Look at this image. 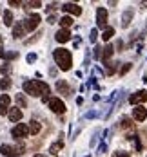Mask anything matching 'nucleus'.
<instances>
[{
    "label": "nucleus",
    "instance_id": "nucleus-37",
    "mask_svg": "<svg viewBox=\"0 0 147 157\" xmlns=\"http://www.w3.org/2000/svg\"><path fill=\"white\" fill-rule=\"evenodd\" d=\"M35 157H44V155H40V154H38V155H35Z\"/></svg>",
    "mask_w": 147,
    "mask_h": 157
},
{
    "label": "nucleus",
    "instance_id": "nucleus-36",
    "mask_svg": "<svg viewBox=\"0 0 147 157\" xmlns=\"http://www.w3.org/2000/svg\"><path fill=\"white\" fill-rule=\"evenodd\" d=\"M9 6H20V2H16V0H11V2H9Z\"/></svg>",
    "mask_w": 147,
    "mask_h": 157
},
{
    "label": "nucleus",
    "instance_id": "nucleus-21",
    "mask_svg": "<svg viewBox=\"0 0 147 157\" xmlns=\"http://www.w3.org/2000/svg\"><path fill=\"white\" fill-rule=\"evenodd\" d=\"M4 24L6 25H11L13 24V13L11 11H4Z\"/></svg>",
    "mask_w": 147,
    "mask_h": 157
},
{
    "label": "nucleus",
    "instance_id": "nucleus-28",
    "mask_svg": "<svg viewBox=\"0 0 147 157\" xmlns=\"http://www.w3.org/2000/svg\"><path fill=\"white\" fill-rule=\"evenodd\" d=\"M129 71H131V63H125V65H124V67L120 69V76H124V74H127Z\"/></svg>",
    "mask_w": 147,
    "mask_h": 157
},
{
    "label": "nucleus",
    "instance_id": "nucleus-2",
    "mask_svg": "<svg viewBox=\"0 0 147 157\" xmlns=\"http://www.w3.org/2000/svg\"><path fill=\"white\" fill-rule=\"evenodd\" d=\"M53 56H55L56 65H58L62 71H69V69H71V65H73V56H71V52H69L67 49H56Z\"/></svg>",
    "mask_w": 147,
    "mask_h": 157
},
{
    "label": "nucleus",
    "instance_id": "nucleus-25",
    "mask_svg": "<svg viewBox=\"0 0 147 157\" xmlns=\"http://www.w3.org/2000/svg\"><path fill=\"white\" fill-rule=\"evenodd\" d=\"M120 126H122V128H131V126H133V121H131V117H122V121H120Z\"/></svg>",
    "mask_w": 147,
    "mask_h": 157
},
{
    "label": "nucleus",
    "instance_id": "nucleus-30",
    "mask_svg": "<svg viewBox=\"0 0 147 157\" xmlns=\"http://www.w3.org/2000/svg\"><path fill=\"white\" fill-rule=\"evenodd\" d=\"M96 36H98L96 29H93V31H91V36H89V40H91V42H96Z\"/></svg>",
    "mask_w": 147,
    "mask_h": 157
},
{
    "label": "nucleus",
    "instance_id": "nucleus-20",
    "mask_svg": "<svg viewBox=\"0 0 147 157\" xmlns=\"http://www.w3.org/2000/svg\"><path fill=\"white\" fill-rule=\"evenodd\" d=\"M113 36H114V29L113 27H107V29L104 31V34H102V40H104V42H109Z\"/></svg>",
    "mask_w": 147,
    "mask_h": 157
},
{
    "label": "nucleus",
    "instance_id": "nucleus-27",
    "mask_svg": "<svg viewBox=\"0 0 147 157\" xmlns=\"http://www.w3.org/2000/svg\"><path fill=\"white\" fill-rule=\"evenodd\" d=\"M0 72H2L4 76H6V74H9V72H11V65H9V63H4V65L0 67Z\"/></svg>",
    "mask_w": 147,
    "mask_h": 157
},
{
    "label": "nucleus",
    "instance_id": "nucleus-12",
    "mask_svg": "<svg viewBox=\"0 0 147 157\" xmlns=\"http://www.w3.org/2000/svg\"><path fill=\"white\" fill-rule=\"evenodd\" d=\"M7 117H9L11 121H20V119H22V110H20V107H9Z\"/></svg>",
    "mask_w": 147,
    "mask_h": 157
},
{
    "label": "nucleus",
    "instance_id": "nucleus-18",
    "mask_svg": "<svg viewBox=\"0 0 147 157\" xmlns=\"http://www.w3.org/2000/svg\"><path fill=\"white\" fill-rule=\"evenodd\" d=\"M58 24L62 25V29H69V27L73 25V18H71V16H62Z\"/></svg>",
    "mask_w": 147,
    "mask_h": 157
},
{
    "label": "nucleus",
    "instance_id": "nucleus-16",
    "mask_svg": "<svg viewBox=\"0 0 147 157\" xmlns=\"http://www.w3.org/2000/svg\"><path fill=\"white\" fill-rule=\"evenodd\" d=\"M131 18H133V9H127V11L122 15V27H127V25H129Z\"/></svg>",
    "mask_w": 147,
    "mask_h": 157
},
{
    "label": "nucleus",
    "instance_id": "nucleus-31",
    "mask_svg": "<svg viewBox=\"0 0 147 157\" xmlns=\"http://www.w3.org/2000/svg\"><path fill=\"white\" fill-rule=\"evenodd\" d=\"M95 58H102V47H95Z\"/></svg>",
    "mask_w": 147,
    "mask_h": 157
},
{
    "label": "nucleus",
    "instance_id": "nucleus-22",
    "mask_svg": "<svg viewBox=\"0 0 147 157\" xmlns=\"http://www.w3.org/2000/svg\"><path fill=\"white\" fill-rule=\"evenodd\" d=\"M29 132H31V134H38V132H40V123H38V121H35V119H31Z\"/></svg>",
    "mask_w": 147,
    "mask_h": 157
},
{
    "label": "nucleus",
    "instance_id": "nucleus-24",
    "mask_svg": "<svg viewBox=\"0 0 147 157\" xmlns=\"http://www.w3.org/2000/svg\"><path fill=\"white\" fill-rule=\"evenodd\" d=\"M114 71H116V63H105V72H107V76L114 74Z\"/></svg>",
    "mask_w": 147,
    "mask_h": 157
},
{
    "label": "nucleus",
    "instance_id": "nucleus-5",
    "mask_svg": "<svg viewBox=\"0 0 147 157\" xmlns=\"http://www.w3.org/2000/svg\"><path fill=\"white\" fill-rule=\"evenodd\" d=\"M38 24H40V15H38V13L31 15L29 18H26V20L22 22V25H24L26 31H35V29L38 27Z\"/></svg>",
    "mask_w": 147,
    "mask_h": 157
},
{
    "label": "nucleus",
    "instance_id": "nucleus-11",
    "mask_svg": "<svg viewBox=\"0 0 147 157\" xmlns=\"http://www.w3.org/2000/svg\"><path fill=\"white\" fill-rule=\"evenodd\" d=\"M55 38H56L58 44H65V42L71 40V33H69V29H60V31L55 34Z\"/></svg>",
    "mask_w": 147,
    "mask_h": 157
},
{
    "label": "nucleus",
    "instance_id": "nucleus-33",
    "mask_svg": "<svg viewBox=\"0 0 147 157\" xmlns=\"http://www.w3.org/2000/svg\"><path fill=\"white\" fill-rule=\"evenodd\" d=\"M116 157H129V152H116Z\"/></svg>",
    "mask_w": 147,
    "mask_h": 157
},
{
    "label": "nucleus",
    "instance_id": "nucleus-19",
    "mask_svg": "<svg viewBox=\"0 0 147 157\" xmlns=\"http://www.w3.org/2000/svg\"><path fill=\"white\" fill-rule=\"evenodd\" d=\"M64 146V141L60 139L58 143H55V144H51V148H49V152L53 154V155H56V154H60V148Z\"/></svg>",
    "mask_w": 147,
    "mask_h": 157
},
{
    "label": "nucleus",
    "instance_id": "nucleus-23",
    "mask_svg": "<svg viewBox=\"0 0 147 157\" xmlns=\"http://www.w3.org/2000/svg\"><path fill=\"white\" fill-rule=\"evenodd\" d=\"M9 87H11V79H9V78L0 79V89H2V90H7Z\"/></svg>",
    "mask_w": 147,
    "mask_h": 157
},
{
    "label": "nucleus",
    "instance_id": "nucleus-10",
    "mask_svg": "<svg viewBox=\"0 0 147 157\" xmlns=\"http://www.w3.org/2000/svg\"><path fill=\"white\" fill-rule=\"evenodd\" d=\"M133 117L136 119V121H145L147 119V109H144V107H134L133 109Z\"/></svg>",
    "mask_w": 147,
    "mask_h": 157
},
{
    "label": "nucleus",
    "instance_id": "nucleus-9",
    "mask_svg": "<svg viewBox=\"0 0 147 157\" xmlns=\"http://www.w3.org/2000/svg\"><path fill=\"white\" fill-rule=\"evenodd\" d=\"M62 11L64 13H71V15H82V7L78 4H73V2H67L62 6Z\"/></svg>",
    "mask_w": 147,
    "mask_h": 157
},
{
    "label": "nucleus",
    "instance_id": "nucleus-38",
    "mask_svg": "<svg viewBox=\"0 0 147 157\" xmlns=\"http://www.w3.org/2000/svg\"><path fill=\"white\" fill-rule=\"evenodd\" d=\"M0 44H2V36H0Z\"/></svg>",
    "mask_w": 147,
    "mask_h": 157
},
{
    "label": "nucleus",
    "instance_id": "nucleus-4",
    "mask_svg": "<svg viewBox=\"0 0 147 157\" xmlns=\"http://www.w3.org/2000/svg\"><path fill=\"white\" fill-rule=\"evenodd\" d=\"M31 132H29V126L26 125V123H20V125H16L13 130H11V136L15 137V139H24V137H27Z\"/></svg>",
    "mask_w": 147,
    "mask_h": 157
},
{
    "label": "nucleus",
    "instance_id": "nucleus-17",
    "mask_svg": "<svg viewBox=\"0 0 147 157\" xmlns=\"http://www.w3.org/2000/svg\"><path fill=\"white\" fill-rule=\"evenodd\" d=\"M24 25L22 24H16V25H13V38H20V36H24Z\"/></svg>",
    "mask_w": 147,
    "mask_h": 157
},
{
    "label": "nucleus",
    "instance_id": "nucleus-13",
    "mask_svg": "<svg viewBox=\"0 0 147 157\" xmlns=\"http://www.w3.org/2000/svg\"><path fill=\"white\" fill-rule=\"evenodd\" d=\"M9 103H11V98L7 94L0 96V114H6V112L9 110Z\"/></svg>",
    "mask_w": 147,
    "mask_h": 157
},
{
    "label": "nucleus",
    "instance_id": "nucleus-1",
    "mask_svg": "<svg viewBox=\"0 0 147 157\" xmlns=\"http://www.w3.org/2000/svg\"><path fill=\"white\" fill-rule=\"evenodd\" d=\"M24 92L33 96V98H38V96H44L46 98V94H49V85L46 81H40V79L26 81L24 83Z\"/></svg>",
    "mask_w": 147,
    "mask_h": 157
},
{
    "label": "nucleus",
    "instance_id": "nucleus-14",
    "mask_svg": "<svg viewBox=\"0 0 147 157\" xmlns=\"http://www.w3.org/2000/svg\"><path fill=\"white\" fill-rule=\"evenodd\" d=\"M104 52H102V62L104 63H109V58L113 56V52H114V47L109 44V45H105V49H102Z\"/></svg>",
    "mask_w": 147,
    "mask_h": 157
},
{
    "label": "nucleus",
    "instance_id": "nucleus-6",
    "mask_svg": "<svg viewBox=\"0 0 147 157\" xmlns=\"http://www.w3.org/2000/svg\"><path fill=\"white\" fill-rule=\"evenodd\" d=\"M47 105H49V109L53 110L55 114H64V112H65L64 101H62V99H58V98H49Z\"/></svg>",
    "mask_w": 147,
    "mask_h": 157
},
{
    "label": "nucleus",
    "instance_id": "nucleus-15",
    "mask_svg": "<svg viewBox=\"0 0 147 157\" xmlns=\"http://www.w3.org/2000/svg\"><path fill=\"white\" fill-rule=\"evenodd\" d=\"M56 89H58V92H60V94H65V96L71 94V87L67 85V81H62V79H60V81L56 83Z\"/></svg>",
    "mask_w": 147,
    "mask_h": 157
},
{
    "label": "nucleus",
    "instance_id": "nucleus-32",
    "mask_svg": "<svg viewBox=\"0 0 147 157\" xmlns=\"http://www.w3.org/2000/svg\"><path fill=\"white\" fill-rule=\"evenodd\" d=\"M27 62H29V63L36 62V54H27Z\"/></svg>",
    "mask_w": 147,
    "mask_h": 157
},
{
    "label": "nucleus",
    "instance_id": "nucleus-29",
    "mask_svg": "<svg viewBox=\"0 0 147 157\" xmlns=\"http://www.w3.org/2000/svg\"><path fill=\"white\" fill-rule=\"evenodd\" d=\"M16 103H18L20 107H26V98H24L22 94H18L16 96Z\"/></svg>",
    "mask_w": 147,
    "mask_h": 157
},
{
    "label": "nucleus",
    "instance_id": "nucleus-8",
    "mask_svg": "<svg viewBox=\"0 0 147 157\" xmlns=\"http://www.w3.org/2000/svg\"><path fill=\"white\" fill-rule=\"evenodd\" d=\"M145 101H147V90H138V92L131 94L129 98V103L136 105V107H138V103H145Z\"/></svg>",
    "mask_w": 147,
    "mask_h": 157
},
{
    "label": "nucleus",
    "instance_id": "nucleus-35",
    "mask_svg": "<svg viewBox=\"0 0 147 157\" xmlns=\"http://www.w3.org/2000/svg\"><path fill=\"white\" fill-rule=\"evenodd\" d=\"M0 58H6V51L0 47Z\"/></svg>",
    "mask_w": 147,
    "mask_h": 157
},
{
    "label": "nucleus",
    "instance_id": "nucleus-3",
    "mask_svg": "<svg viewBox=\"0 0 147 157\" xmlns=\"http://www.w3.org/2000/svg\"><path fill=\"white\" fill-rule=\"evenodd\" d=\"M0 152H2V155L4 157H18V155H22L24 152H26V148L20 144H2L0 146Z\"/></svg>",
    "mask_w": 147,
    "mask_h": 157
},
{
    "label": "nucleus",
    "instance_id": "nucleus-26",
    "mask_svg": "<svg viewBox=\"0 0 147 157\" xmlns=\"http://www.w3.org/2000/svg\"><path fill=\"white\" fill-rule=\"evenodd\" d=\"M24 6H26V9H36V7H40L42 4H40V2H31V0H29V2H24Z\"/></svg>",
    "mask_w": 147,
    "mask_h": 157
},
{
    "label": "nucleus",
    "instance_id": "nucleus-7",
    "mask_svg": "<svg viewBox=\"0 0 147 157\" xmlns=\"http://www.w3.org/2000/svg\"><path fill=\"white\" fill-rule=\"evenodd\" d=\"M107 18H109L107 9H105V7H98L96 9V24H98V27L107 29Z\"/></svg>",
    "mask_w": 147,
    "mask_h": 157
},
{
    "label": "nucleus",
    "instance_id": "nucleus-34",
    "mask_svg": "<svg viewBox=\"0 0 147 157\" xmlns=\"http://www.w3.org/2000/svg\"><path fill=\"white\" fill-rule=\"evenodd\" d=\"M47 22H49V24H55V22H56V16H55V15L47 16Z\"/></svg>",
    "mask_w": 147,
    "mask_h": 157
}]
</instances>
